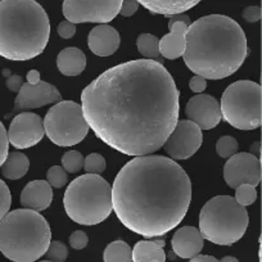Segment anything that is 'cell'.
<instances>
[{
    "instance_id": "obj_1",
    "label": "cell",
    "mask_w": 262,
    "mask_h": 262,
    "mask_svg": "<svg viewBox=\"0 0 262 262\" xmlns=\"http://www.w3.org/2000/svg\"><path fill=\"white\" fill-rule=\"evenodd\" d=\"M179 92L160 62L115 66L81 93L85 121L98 138L126 156H149L163 147L179 122Z\"/></svg>"
},
{
    "instance_id": "obj_2",
    "label": "cell",
    "mask_w": 262,
    "mask_h": 262,
    "mask_svg": "<svg viewBox=\"0 0 262 262\" xmlns=\"http://www.w3.org/2000/svg\"><path fill=\"white\" fill-rule=\"evenodd\" d=\"M190 201L188 173L165 156L131 160L112 186L113 211L118 220L145 238H158L173 230L185 217Z\"/></svg>"
},
{
    "instance_id": "obj_3",
    "label": "cell",
    "mask_w": 262,
    "mask_h": 262,
    "mask_svg": "<svg viewBox=\"0 0 262 262\" xmlns=\"http://www.w3.org/2000/svg\"><path fill=\"white\" fill-rule=\"evenodd\" d=\"M185 64L195 76L221 80L235 74L248 54L247 37L236 21L223 14L196 19L185 35Z\"/></svg>"
},
{
    "instance_id": "obj_4",
    "label": "cell",
    "mask_w": 262,
    "mask_h": 262,
    "mask_svg": "<svg viewBox=\"0 0 262 262\" xmlns=\"http://www.w3.org/2000/svg\"><path fill=\"white\" fill-rule=\"evenodd\" d=\"M49 35V18L37 2H0V57L9 60L32 59L44 52Z\"/></svg>"
},
{
    "instance_id": "obj_5",
    "label": "cell",
    "mask_w": 262,
    "mask_h": 262,
    "mask_svg": "<svg viewBox=\"0 0 262 262\" xmlns=\"http://www.w3.org/2000/svg\"><path fill=\"white\" fill-rule=\"evenodd\" d=\"M50 242V226L39 212L14 210L0 221V252L11 261H37L47 253Z\"/></svg>"
},
{
    "instance_id": "obj_6",
    "label": "cell",
    "mask_w": 262,
    "mask_h": 262,
    "mask_svg": "<svg viewBox=\"0 0 262 262\" xmlns=\"http://www.w3.org/2000/svg\"><path fill=\"white\" fill-rule=\"evenodd\" d=\"M64 210L80 225L103 223L113 211L112 186L105 179L94 173H85L75 179L63 196Z\"/></svg>"
},
{
    "instance_id": "obj_7",
    "label": "cell",
    "mask_w": 262,
    "mask_h": 262,
    "mask_svg": "<svg viewBox=\"0 0 262 262\" xmlns=\"http://www.w3.org/2000/svg\"><path fill=\"white\" fill-rule=\"evenodd\" d=\"M248 212L233 196L217 195L208 201L200 213V233L203 241L231 246L246 234Z\"/></svg>"
},
{
    "instance_id": "obj_8",
    "label": "cell",
    "mask_w": 262,
    "mask_h": 262,
    "mask_svg": "<svg viewBox=\"0 0 262 262\" xmlns=\"http://www.w3.org/2000/svg\"><path fill=\"white\" fill-rule=\"evenodd\" d=\"M221 118L238 130H254L262 122L261 86L239 80L226 88L221 97Z\"/></svg>"
},
{
    "instance_id": "obj_9",
    "label": "cell",
    "mask_w": 262,
    "mask_h": 262,
    "mask_svg": "<svg viewBox=\"0 0 262 262\" xmlns=\"http://www.w3.org/2000/svg\"><path fill=\"white\" fill-rule=\"evenodd\" d=\"M42 125L50 142L58 147L79 144L89 133L81 105L72 100H60L54 104L48 111Z\"/></svg>"
},
{
    "instance_id": "obj_10",
    "label": "cell",
    "mask_w": 262,
    "mask_h": 262,
    "mask_svg": "<svg viewBox=\"0 0 262 262\" xmlns=\"http://www.w3.org/2000/svg\"><path fill=\"white\" fill-rule=\"evenodd\" d=\"M121 0H64L62 11L67 21L71 24L105 25L116 18L120 13Z\"/></svg>"
},
{
    "instance_id": "obj_11",
    "label": "cell",
    "mask_w": 262,
    "mask_h": 262,
    "mask_svg": "<svg viewBox=\"0 0 262 262\" xmlns=\"http://www.w3.org/2000/svg\"><path fill=\"white\" fill-rule=\"evenodd\" d=\"M203 142L202 130L189 120L179 121L163 144L171 160H186L200 149Z\"/></svg>"
},
{
    "instance_id": "obj_12",
    "label": "cell",
    "mask_w": 262,
    "mask_h": 262,
    "mask_svg": "<svg viewBox=\"0 0 262 262\" xmlns=\"http://www.w3.org/2000/svg\"><path fill=\"white\" fill-rule=\"evenodd\" d=\"M224 179L230 188L236 189L242 184L256 188L261 181V161L251 153H235L224 166Z\"/></svg>"
},
{
    "instance_id": "obj_13",
    "label": "cell",
    "mask_w": 262,
    "mask_h": 262,
    "mask_svg": "<svg viewBox=\"0 0 262 262\" xmlns=\"http://www.w3.org/2000/svg\"><path fill=\"white\" fill-rule=\"evenodd\" d=\"M44 125L39 115L21 112L11 122L7 135L9 144L17 149H27L36 145L44 138Z\"/></svg>"
},
{
    "instance_id": "obj_14",
    "label": "cell",
    "mask_w": 262,
    "mask_h": 262,
    "mask_svg": "<svg viewBox=\"0 0 262 262\" xmlns=\"http://www.w3.org/2000/svg\"><path fill=\"white\" fill-rule=\"evenodd\" d=\"M60 99L62 97L59 90L49 82L40 81L35 85L24 82L14 100V112H25L53 103H59Z\"/></svg>"
},
{
    "instance_id": "obj_15",
    "label": "cell",
    "mask_w": 262,
    "mask_h": 262,
    "mask_svg": "<svg viewBox=\"0 0 262 262\" xmlns=\"http://www.w3.org/2000/svg\"><path fill=\"white\" fill-rule=\"evenodd\" d=\"M185 115L201 130H211L223 120L220 104L212 95L208 94H196L191 98L185 107Z\"/></svg>"
},
{
    "instance_id": "obj_16",
    "label": "cell",
    "mask_w": 262,
    "mask_h": 262,
    "mask_svg": "<svg viewBox=\"0 0 262 262\" xmlns=\"http://www.w3.org/2000/svg\"><path fill=\"white\" fill-rule=\"evenodd\" d=\"M120 34L108 25H99L88 36L89 49L99 57H110L120 48Z\"/></svg>"
},
{
    "instance_id": "obj_17",
    "label": "cell",
    "mask_w": 262,
    "mask_h": 262,
    "mask_svg": "<svg viewBox=\"0 0 262 262\" xmlns=\"http://www.w3.org/2000/svg\"><path fill=\"white\" fill-rule=\"evenodd\" d=\"M53 200V189L45 180L30 181L21 193V205L35 212L47 210Z\"/></svg>"
},
{
    "instance_id": "obj_18",
    "label": "cell",
    "mask_w": 262,
    "mask_h": 262,
    "mask_svg": "<svg viewBox=\"0 0 262 262\" xmlns=\"http://www.w3.org/2000/svg\"><path fill=\"white\" fill-rule=\"evenodd\" d=\"M172 249L181 258H193L203 249V238L194 226L180 228L172 236Z\"/></svg>"
},
{
    "instance_id": "obj_19",
    "label": "cell",
    "mask_w": 262,
    "mask_h": 262,
    "mask_svg": "<svg viewBox=\"0 0 262 262\" xmlns=\"http://www.w3.org/2000/svg\"><path fill=\"white\" fill-rule=\"evenodd\" d=\"M188 27L189 26H186L183 22L172 21L170 18L168 21L170 34L165 35L160 40L161 57L167 58V59H178L179 57H183V53L185 50V35Z\"/></svg>"
},
{
    "instance_id": "obj_20",
    "label": "cell",
    "mask_w": 262,
    "mask_h": 262,
    "mask_svg": "<svg viewBox=\"0 0 262 262\" xmlns=\"http://www.w3.org/2000/svg\"><path fill=\"white\" fill-rule=\"evenodd\" d=\"M57 67L64 76H77L86 67V55L77 48H66L58 54Z\"/></svg>"
},
{
    "instance_id": "obj_21",
    "label": "cell",
    "mask_w": 262,
    "mask_h": 262,
    "mask_svg": "<svg viewBox=\"0 0 262 262\" xmlns=\"http://www.w3.org/2000/svg\"><path fill=\"white\" fill-rule=\"evenodd\" d=\"M153 14H163L172 18L173 16L183 14L188 9L200 3L196 0H140L138 2Z\"/></svg>"
},
{
    "instance_id": "obj_22",
    "label": "cell",
    "mask_w": 262,
    "mask_h": 262,
    "mask_svg": "<svg viewBox=\"0 0 262 262\" xmlns=\"http://www.w3.org/2000/svg\"><path fill=\"white\" fill-rule=\"evenodd\" d=\"M165 239L140 241L133 249V262H166Z\"/></svg>"
},
{
    "instance_id": "obj_23",
    "label": "cell",
    "mask_w": 262,
    "mask_h": 262,
    "mask_svg": "<svg viewBox=\"0 0 262 262\" xmlns=\"http://www.w3.org/2000/svg\"><path fill=\"white\" fill-rule=\"evenodd\" d=\"M30 167V161L24 153L12 152L7 156L6 162L2 166V173L9 180H18L24 178Z\"/></svg>"
},
{
    "instance_id": "obj_24",
    "label": "cell",
    "mask_w": 262,
    "mask_h": 262,
    "mask_svg": "<svg viewBox=\"0 0 262 262\" xmlns=\"http://www.w3.org/2000/svg\"><path fill=\"white\" fill-rule=\"evenodd\" d=\"M104 262H133V249L126 242L115 241L108 244L103 253Z\"/></svg>"
},
{
    "instance_id": "obj_25",
    "label": "cell",
    "mask_w": 262,
    "mask_h": 262,
    "mask_svg": "<svg viewBox=\"0 0 262 262\" xmlns=\"http://www.w3.org/2000/svg\"><path fill=\"white\" fill-rule=\"evenodd\" d=\"M137 47L145 59L161 63L162 57L160 54V40L157 36L152 34H140L137 40Z\"/></svg>"
},
{
    "instance_id": "obj_26",
    "label": "cell",
    "mask_w": 262,
    "mask_h": 262,
    "mask_svg": "<svg viewBox=\"0 0 262 262\" xmlns=\"http://www.w3.org/2000/svg\"><path fill=\"white\" fill-rule=\"evenodd\" d=\"M62 165L66 172L77 173L84 168V157L77 150H69L63 155Z\"/></svg>"
},
{
    "instance_id": "obj_27",
    "label": "cell",
    "mask_w": 262,
    "mask_h": 262,
    "mask_svg": "<svg viewBox=\"0 0 262 262\" xmlns=\"http://www.w3.org/2000/svg\"><path fill=\"white\" fill-rule=\"evenodd\" d=\"M238 205H241L242 207H247V206H251L256 202L257 200V190L254 189V186L248 185V184H242L238 188L235 189V198Z\"/></svg>"
},
{
    "instance_id": "obj_28",
    "label": "cell",
    "mask_w": 262,
    "mask_h": 262,
    "mask_svg": "<svg viewBox=\"0 0 262 262\" xmlns=\"http://www.w3.org/2000/svg\"><path fill=\"white\" fill-rule=\"evenodd\" d=\"M236 150H238V142L233 137L225 135V137H221L216 143V152L223 158L233 157Z\"/></svg>"
},
{
    "instance_id": "obj_29",
    "label": "cell",
    "mask_w": 262,
    "mask_h": 262,
    "mask_svg": "<svg viewBox=\"0 0 262 262\" xmlns=\"http://www.w3.org/2000/svg\"><path fill=\"white\" fill-rule=\"evenodd\" d=\"M45 256L52 262H64L69 257V248L62 242L53 241L50 242Z\"/></svg>"
},
{
    "instance_id": "obj_30",
    "label": "cell",
    "mask_w": 262,
    "mask_h": 262,
    "mask_svg": "<svg viewBox=\"0 0 262 262\" xmlns=\"http://www.w3.org/2000/svg\"><path fill=\"white\" fill-rule=\"evenodd\" d=\"M105 160L99 153H92L84 160V168L88 173L100 175L105 170Z\"/></svg>"
},
{
    "instance_id": "obj_31",
    "label": "cell",
    "mask_w": 262,
    "mask_h": 262,
    "mask_svg": "<svg viewBox=\"0 0 262 262\" xmlns=\"http://www.w3.org/2000/svg\"><path fill=\"white\" fill-rule=\"evenodd\" d=\"M47 179L49 185L55 189L63 188L67 184V181H69V178H67V173H66L64 168L60 167V166H53V167H50L48 170Z\"/></svg>"
},
{
    "instance_id": "obj_32",
    "label": "cell",
    "mask_w": 262,
    "mask_h": 262,
    "mask_svg": "<svg viewBox=\"0 0 262 262\" xmlns=\"http://www.w3.org/2000/svg\"><path fill=\"white\" fill-rule=\"evenodd\" d=\"M12 205V195L7 184L0 179V221L9 212Z\"/></svg>"
},
{
    "instance_id": "obj_33",
    "label": "cell",
    "mask_w": 262,
    "mask_h": 262,
    "mask_svg": "<svg viewBox=\"0 0 262 262\" xmlns=\"http://www.w3.org/2000/svg\"><path fill=\"white\" fill-rule=\"evenodd\" d=\"M8 148H9V142H8V135H7V130L4 127V125L0 121V167L3 166V163L6 162L7 156H8Z\"/></svg>"
},
{
    "instance_id": "obj_34",
    "label": "cell",
    "mask_w": 262,
    "mask_h": 262,
    "mask_svg": "<svg viewBox=\"0 0 262 262\" xmlns=\"http://www.w3.org/2000/svg\"><path fill=\"white\" fill-rule=\"evenodd\" d=\"M89 243V238L84 231H74L70 236V244L74 249H84Z\"/></svg>"
},
{
    "instance_id": "obj_35",
    "label": "cell",
    "mask_w": 262,
    "mask_h": 262,
    "mask_svg": "<svg viewBox=\"0 0 262 262\" xmlns=\"http://www.w3.org/2000/svg\"><path fill=\"white\" fill-rule=\"evenodd\" d=\"M76 32V26L69 21H62L58 25V35L63 39H71Z\"/></svg>"
},
{
    "instance_id": "obj_36",
    "label": "cell",
    "mask_w": 262,
    "mask_h": 262,
    "mask_svg": "<svg viewBox=\"0 0 262 262\" xmlns=\"http://www.w3.org/2000/svg\"><path fill=\"white\" fill-rule=\"evenodd\" d=\"M138 7H139V3L135 0H126V2H122L120 14L123 17H131L138 11Z\"/></svg>"
},
{
    "instance_id": "obj_37",
    "label": "cell",
    "mask_w": 262,
    "mask_h": 262,
    "mask_svg": "<svg viewBox=\"0 0 262 262\" xmlns=\"http://www.w3.org/2000/svg\"><path fill=\"white\" fill-rule=\"evenodd\" d=\"M189 88H190V90L193 93L200 94V93H202L207 88V80H205L201 76L191 77L190 81H189Z\"/></svg>"
},
{
    "instance_id": "obj_38",
    "label": "cell",
    "mask_w": 262,
    "mask_h": 262,
    "mask_svg": "<svg viewBox=\"0 0 262 262\" xmlns=\"http://www.w3.org/2000/svg\"><path fill=\"white\" fill-rule=\"evenodd\" d=\"M243 17L247 22H257L261 19V7H247L243 11Z\"/></svg>"
},
{
    "instance_id": "obj_39",
    "label": "cell",
    "mask_w": 262,
    "mask_h": 262,
    "mask_svg": "<svg viewBox=\"0 0 262 262\" xmlns=\"http://www.w3.org/2000/svg\"><path fill=\"white\" fill-rule=\"evenodd\" d=\"M22 84H24V81H22V77L19 75H11V76H8L6 82L8 90H11L13 93H18Z\"/></svg>"
},
{
    "instance_id": "obj_40",
    "label": "cell",
    "mask_w": 262,
    "mask_h": 262,
    "mask_svg": "<svg viewBox=\"0 0 262 262\" xmlns=\"http://www.w3.org/2000/svg\"><path fill=\"white\" fill-rule=\"evenodd\" d=\"M41 81L40 80V72L37 71V70H31V71H29V74H27V82L31 85H35V84H39V82Z\"/></svg>"
},
{
    "instance_id": "obj_41",
    "label": "cell",
    "mask_w": 262,
    "mask_h": 262,
    "mask_svg": "<svg viewBox=\"0 0 262 262\" xmlns=\"http://www.w3.org/2000/svg\"><path fill=\"white\" fill-rule=\"evenodd\" d=\"M189 262H219L213 256H206V254H198V256L190 258Z\"/></svg>"
},
{
    "instance_id": "obj_42",
    "label": "cell",
    "mask_w": 262,
    "mask_h": 262,
    "mask_svg": "<svg viewBox=\"0 0 262 262\" xmlns=\"http://www.w3.org/2000/svg\"><path fill=\"white\" fill-rule=\"evenodd\" d=\"M253 152L256 153V155H254V157L258 158V156H261V143L256 142L253 145H252V153H253ZM252 153H251V155H252Z\"/></svg>"
},
{
    "instance_id": "obj_43",
    "label": "cell",
    "mask_w": 262,
    "mask_h": 262,
    "mask_svg": "<svg viewBox=\"0 0 262 262\" xmlns=\"http://www.w3.org/2000/svg\"><path fill=\"white\" fill-rule=\"evenodd\" d=\"M219 262H239V261L233 256H225V257H223V258H221Z\"/></svg>"
},
{
    "instance_id": "obj_44",
    "label": "cell",
    "mask_w": 262,
    "mask_h": 262,
    "mask_svg": "<svg viewBox=\"0 0 262 262\" xmlns=\"http://www.w3.org/2000/svg\"><path fill=\"white\" fill-rule=\"evenodd\" d=\"M39 262H52V261H39Z\"/></svg>"
}]
</instances>
